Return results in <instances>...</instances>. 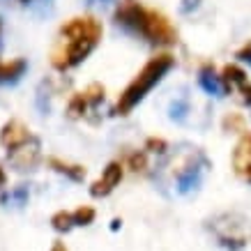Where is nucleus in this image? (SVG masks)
<instances>
[{"label": "nucleus", "mask_w": 251, "mask_h": 251, "mask_svg": "<svg viewBox=\"0 0 251 251\" xmlns=\"http://www.w3.org/2000/svg\"><path fill=\"white\" fill-rule=\"evenodd\" d=\"M101 99H104V85H99V83L88 85L83 92H76L74 97L69 99L67 115L69 118H74V120H76V118H83L92 106H97Z\"/></svg>", "instance_id": "nucleus-6"}, {"label": "nucleus", "mask_w": 251, "mask_h": 251, "mask_svg": "<svg viewBox=\"0 0 251 251\" xmlns=\"http://www.w3.org/2000/svg\"><path fill=\"white\" fill-rule=\"evenodd\" d=\"M115 21L125 25L127 30L145 37L150 44L171 46L177 42V30L168 21V16H164L157 9L145 7L138 0H120L115 9Z\"/></svg>", "instance_id": "nucleus-2"}, {"label": "nucleus", "mask_w": 251, "mask_h": 251, "mask_svg": "<svg viewBox=\"0 0 251 251\" xmlns=\"http://www.w3.org/2000/svg\"><path fill=\"white\" fill-rule=\"evenodd\" d=\"M122 164L120 161H111L106 168H104V173H101V177L99 180H95V182L90 184V194L95 198H104V196H108L111 191L120 184V180H122Z\"/></svg>", "instance_id": "nucleus-9"}, {"label": "nucleus", "mask_w": 251, "mask_h": 251, "mask_svg": "<svg viewBox=\"0 0 251 251\" xmlns=\"http://www.w3.org/2000/svg\"><path fill=\"white\" fill-rule=\"evenodd\" d=\"M196 5H198V0H187V2L182 5V9H184V12H189V9L196 7Z\"/></svg>", "instance_id": "nucleus-21"}, {"label": "nucleus", "mask_w": 251, "mask_h": 251, "mask_svg": "<svg viewBox=\"0 0 251 251\" xmlns=\"http://www.w3.org/2000/svg\"><path fill=\"white\" fill-rule=\"evenodd\" d=\"M0 187H5V171H2V166H0Z\"/></svg>", "instance_id": "nucleus-22"}, {"label": "nucleus", "mask_w": 251, "mask_h": 251, "mask_svg": "<svg viewBox=\"0 0 251 251\" xmlns=\"http://www.w3.org/2000/svg\"><path fill=\"white\" fill-rule=\"evenodd\" d=\"M30 138H32L30 129H28L21 120H9V122H5L2 129H0V145H2L7 152L21 148V145L28 143Z\"/></svg>", "instance_id": "nucleus-8"}, {"label": "nucleus", "mask_w": 251, "mask_h": 251, "mask_svg": "<svg viewBox=\"0 0 251 251\" xmlns=\"http://www.w3.org/2000/svg\"><path fill=\"white\" fill-rule=\"evenodd\" d=\"M129 166H131V171H145V154L143 152H134L129 157Z\"/></svg>", "instance_id": "nucleus-17"}, {"label": "nucleus", "mask_w": 251, "mask_h": 251, "mask_svg": "<svg viewBox=\"0 0 251 251\" xmlns=\"http://www.w3.org/2000/svg\"><path fill=\"white\" fill-rule=\"evenodd\" d=\"M237 58H240V60L251 62V42L244 46V49H240V51H237Z\"/></svg>", "instance_id": "nucleus-19"}, {"label": "nucleus", "mask_w": 251, "mask_h": 251, "mask_svg": "<svg viewBox=\"0 0 251 251\" xmlns=\"http://www.w3.org/2000/svg\"><path fill=\"white\" fill-rule=\"evenodd\" d=\"M145 148H148V150H157V152H161V150L166 148V143H164L161 138H150V141L145 143Z\"/></svg>", "instance_id": "nucleus-18"}, {"label": "nucleus", "mask_w": 251, "mask_h": 251, "mask_svg": "<svg viewBox=\"0 0 251 251\" xmlns=\"http://www.w3.org/2000/svg\"><path fill=\"white\" fill-rule=\"evenodd\" d=\"M221 81H224L226 92H233L242 104L251 106V81L237 65H226L221 72Z\"/></svg>", "instance_id": "nucleus-5"}, {"label": "nucleus", "mask_w": 251, "mask_h": 251, "mask_svg": "<svg viewBox=\"0 0 251 251\" xmlns=\"http://www.w3.org/2000/svg\"><path fill=\"white\" fill-rule=\"evenodd\" d=\"M51 251H69L67 247H65V242H53V247H51Z\"/></svg>", "instance_id": "nucleus-20"}, {"label": "nucleus", "mask_w": 251, "mask_h": 251, "mask_svg": "<svg viewBox=\"0 0 251 251\" xmlns=\"http://www.w3.org/2000/svg\"><path fill=\"white\" fill-rule=\"evenodd\" d=\"M101 32V23L95 16H74L65 21L51 49V65L58 72H67L81 65L97 49Z\"/></svg>", "instance_id": "nucleus-1"}, {"label": "nucleus", "mask_w": 251, "mask_h": 251, "mask_svg": "<svg viewBox=\"0 0 251 251\" xmlns=\"http://www.w3.org/2000/svg\"><path fill=\"white\" fill-rule=\"evenodd\" d=\"M25 69H28V62L23 58H14V60H7V62L0 60V85L16 83L25 74Z\"/></svg>", "instance_id": "nucleus-11"}, {"label": "nucleus", "mask_w": 251, "mask_h": 251, "mask_svg": "<svg viewBox=\"0 0 251 251\" xmlns=\"http://www.w3.org/2000/svg\"><path fill=\"white\" fill-rule=\"evenodd\" d=\"M217 240L228 249H240L251 240V221L242 212H224L212 219Z\"/></svg>", "instance_id": "nucleus-4"}, {"label": "nucleus", "mask_w": 251, "mask_h": 251, "mask_svg": "<svg viewBox=\"0 0 251 251\" xmlns=\"http://www.w3.org/2000/svg\"><path fill=\"white\" fill-rule=\"evenodd\" d=\"M173 65H175V58L171 53H159V55H154V58H150L143 65V69L129 81V85L122 90L120 99L115 104V113L127 115L134 106H138L150 95V90H152L154 85L173 69Z\"/></svg>", "instance_id": "nucleus-3"}, {"label": "nucleus", "mask_w": 251, "mask_h": 251, "mask_svg": "<svg viewBox=\"0 0 251 251\" xmlns=\"http://www.w3.org/2000/svg\"><path fill=\"white\" fill-rule=\"evenodd\" d=\"M198 83H201V88H203L205 92H210V95H217V97H221V95L226 92L221 76H217V74H214V69L210 67V65H205V67L198 72Z\"/></svg>", "instance_id": "nucleus-12"}, {"label": "nucleus", "mask_w": 251, "mask_h": 251, "mask_svg": "<svg viewBox=\"0 0 251 251\" xmlns=\"http://www.w3.org/2000/svg\"><path fill=\"white\" fill-rule=\"evenodd\" d=\"M230 161H233V171H235L237 177L251 184V131H247V134L237 141Z\"/></svg>", "instance_id": "nucleus-7"}, {"label": "nucleus", "mask_w": 251, "mask_h": 251, "mask_svg": "<svg viewBox=\"0 0 251 251\" xmlns=\"http://www.w3.org/2000/svg\"><path fill=\"white\" fill-rule=\"evenodd\" d=\"M0 30H2V21H0Z\"/></svg>", "instance_id": "nucleus-23"}, {"label": "nucleus", "mask_w": 251, "mask_h": 251, "mask_svg": "<svg viewBox=\"0 0 251 251\" xmlns=\"http://www.w3.org/2000/svg\"><path fill=\"white\" fill-rule=\"evenodd\" d=\"M37 157H39V141L35 136L28 141V143H23L21 148H16L9 152V161L14 164V168L19 171H28L37 164Z\"/></svg>", "instance_id": "nucleus-10"}, {"label": "nucleus", "mask_w": 251, "mask_h": 251, "mask_svg": "<svg viewBox=\"0 0 251 251\" xmlns=\"http://www.w3.org/2000/svg\"><path fill=\"white\" fill-rule=\"evenodd\" d=\"M49 166L53 168L55 173L67 175V177L76 180V182L85 177V168H83V166H78V164H67V161L58 159V157H49Z\"/></svg>", "instance_id": "nucleus-13"}, {"label": "nucleus", "mask_w": 251, "mask_h": 251, "mask_svg": "<svg viewBox=\"0 0 251 251\" xmlns=\"http://www.w3.org/2000/svg\"><path fill=\"white\" fill-rule=\"evenodd\" d=\"M224 129L226 131H244V118L237 113H230L224 118Z\"/></svg>", "instance_id": "nucleus-16"}, {"label": "nucleus", "mask_w": 251, "mask_h": 251, "mask_svg": "<svg viewBox=\"0 0 251 251\" xmlns=\"http://www.w3.org/2000/svg\"><path fill=\"white\" fill-rule=\"evenodd\" d=\"M72 219H74V226H90L95 221V210L90 205H81L72 210Z\"/></svg>", "instance_id": "nucleus-15"}, {"label": "nucleus", "mask_w": 251, "mask_h": 251, "mask_svg": "<svg viewBox=\"0 0 251 251\" xmlns=\"http://www.w3.org/2000/svg\"><path fill=\"white\" fill-rule=\"evenodd\" d=\"M51 226H53L58 233H67V230L74 228V219H72V210H60L51 217Z\"/></svg>", "instance_id": "nucleus-14"}, {"label": "nucleus", "mask_w": 251, "mask_h": 251, "mask_svg": "<svg viewBox=\"0 0 251 251\" xmlns=\"http://www.w3.org/2000/svg\"><path fill=\"white\" fill-rule=\"evenodd\" d=\"M21 2H28V0H21Z\"/></svg>", "instance_id": "nucleus-24"}]
</instances>
